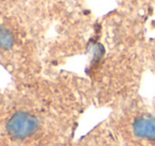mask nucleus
<instances>
[{
    "label": "nucleus",
    "instance_id": "obj_1",
    "mask_svg": "<svg viewBox=\"0 0 155 146\" xmlns=\"http://www.w3.org/2000/svg\"><path fill=\"white\" fill-rule=\"evenodd\" d=\"M39 129V120L33 114L18 111L9 118L7 131L9 135L18 141H24L33 137Z\"/></svg>",
    "mask_w": 155,
    "mask_h": 146
},
{
    "label": "nucleus",
    "instance_id": "obj_2",
    "mask_svg": "<svg viewBox=\"0 0 155 146\" xmlns=\"http://www.w3.org/2000/svg\"><path fill=\"white\" fill-rule=\"evenodd\" d=\"M132 130L137 137L155 141V117L147 115L138 116L132 124Z\"/></svg>",
    "mask_w": 155,
    "mask_h": 146
},
{
    "label": "nucleus",
    "instance_id": "obj_3",
    "mask_svg": "<svg viewBox=\"0 0 155 146\" xmlns=\"http://www.w3.org/2000/svg\"><path fill=\"white\" fill-rule=\"evenodd\" d=\"M14 45V35L7 28L0 27V48L10 49Z\"/></svg>",
    "mask_w": 155,
    "mask_h": 146
}]
</instances>
